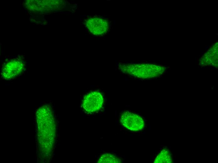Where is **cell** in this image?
I'll return each instance as SVG.
<instances>
[{
    "mask_svg": "<svg viewBox=\"0 0 218 163\" xmlns=\"http://www.w3.org/2000/svg\"><path fill=\"white\" fill-rule=\"evenodd\" d=\"M119 67L122 73L141 79L157 77L165 71L163 66L149 63H122Z\"/></svg>",
    "mask_w": 218,
    "mask_h": 163,
    "instance_id": "1",
    "label": "cell"
},
{
    "mask_svg": "<svg viewBox=\"0 0 218 163\" xmlns=\"http://www.w3.org/2000/svg\"><path fill=\"white\" fill-rule=\"evenodd\" d=\"M25 69L24 61L19 57L6 60L1 72L2 79L9 81L17 78L24 73Z\"/></svg>",
    "mask_w": 218,
    "mask_h": 163,
    "instance_id": "2",
    "label": "cell"
},
{
    "mask_svg": "<svg viewBox=\"0 0 218 163\" xmlns=\"http://www.w3.org/2000/svg\"><path fill=\"white\" fill-rule=\"evenodd\" d=\"M120 121L125 128L132 131H141L145 126L144 121L140 115L128 110H125L121 113Z\"/></svg>",
    "mask_w": 218,
    "mask_h": 163,
    "instance_id": "3",
    "label": "cell"
},
{
    "mask_svg": "<svg viewBox=\"0 0 218 163\" xmlns=\"http://www.w3.org/2000/svg\"><path fill=\"white\" fill-rule=\"evenodd\" d=\"M104 101L103 95L100 92L92 91L84 97L81 106L86 112L91 114L100 110L103 106Z\"/></svg>",
    "mask_w": 218,
    "mask_h": 163,
    "instance_id": "4",
    "label": "cell"
},
{
    "mask_svg": "<svg viewBox=\"0 0 218 163\" xmlns=\"http://www.w3.org/2000/svg\"><path fill=\"white\" fill-rule=\"evenodd\" d=\"M85 25L90 33L96 36H100L106 34L109 27L107 19L98 17L87 18L85 21Z\"/></svg>",
    "mask_w": 218,
    "mask_h": 163,
    "instance_id": "5",
    "label": "cell"
},
{
    "mask_svg": "<svg viewBox=\"0 0 218 163\" xmlns=\"http://www.w3.org/2000/svg\"><path fill=\"white\" fill-rule=\"evenodd\" d=\"M121 159L115 155L110 153H105L100 157L97 162L100 163H120Z\"/></svg>",
    "mask_w": 218,
    "mask_h": 163,
    "instance_id": "6",
    "label": "cell"
},
{
    "mask_svg": "<svg viewBox=\"0 0 218 163\" xmlns=\"http://www.w3.org/2000/svg\"><path fill=\"white\" fill-rule=\"evenodd\" d=\"M169 152V150L166 148L162 150L155 158L154 163H170V155L171 154Z\"/></svg>",
    "mask_w": 218,
    "mask_h": 163,
    "instance_id": "7",
    "label": "cell"
}]
</instances>
